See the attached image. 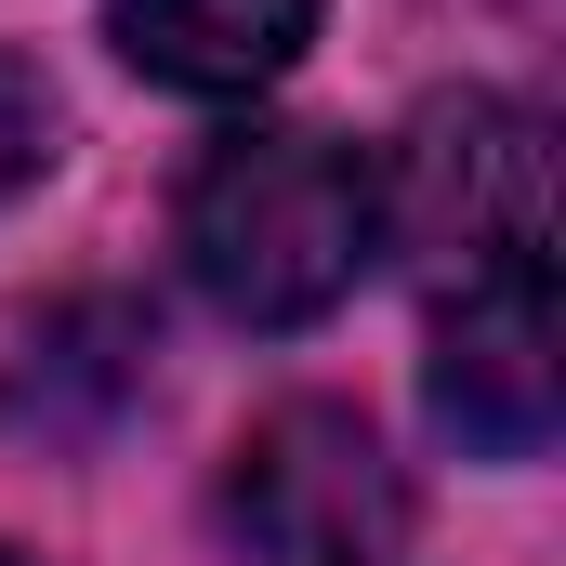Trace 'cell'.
Wrapping results in <instances>:
<instances>
[{
  "label": "cell",
  "instance_id": "6da1fadb",
  "mask_svg": "<svg viewBox=\"0 0 566 566\" xmlns=\"http://www.w3.org/2000/svg\"><path fill=\"white\" fill-rule=\"evenodd\" d=\"M171 251H185L198 303H224L238 329H316L382 264V171L343 133L238 119L198 145V171L171 198Z\"/></svg>",
  "mask_w": 566,
  "mask_h": 566
},
{
  "label": "cell",
  "instance_id": "7a4b0ae2",
  "mask_svg": "<svg viewBox=\"0 0 566 566\" xmlns=\"http://www.w3.org/2000/svg\"><path fill=\"white\" fill-rule=\"evenodd\" d=\"M369 171H382V251H409L434 290L554 264V133L514 93H434Z\"/></svg>",
  "mask_w": 566,
  "mask_h": 566
},
{
  "label": "cell",
  "instance_id": "3957f363",
  "mask_svg": "<svg viewBox=\"0 0 566 566\" xmlns=\"http://www.w3.org/2000/svg\"><path fill=\"white\" fill-rule=\"evenodd\" d=\"M224 527L251 566H396L409 488L356 409H277L224 474Z\"/></svg>",
  "mask_w": 566,
  "mask_h": 566
},
{
  "label": "cell",
  "instance_id": "277c9868",
  "mask_svg": "<svg viewBox=\"0 0 566 566\" xmlns=\"http://www.w3.org/2000/svg\"><path fill=\"white\" fill-rule=\"evenodd\" d=\"M434 422L474 461H541L566 422V356H554V264L434 290Z\"/></svg>",
  "mask_w": 566,
  "mask_h": 566
},
{
  "label": "cell",
  "instance_id": "5b68a950",
  "mask_svg": "<svg viewBox=\"0 0 566 566\" xmlns=\"http://www.w3.org/2000/svg\"><path fill=\"white\" fill-rule=\"evenodd\" d=\"M316 13L329 0H106V27H119V53L145 80L158 93H211V106L290 80L303 40H316Z\"/></svg>",
  "mask_w": 566,
  "mask_h": 566
},
{
  "label": "cell",
  "instance_id": "8992f818",
  "mask_svg": "<svg viewBox=\"0 0 566 566\" xmlns=\"http://www.w3.org/2000/svg\"><path fill=\"white\" fill-rule=\"evenodd\" d=\"M40 171H53V93H40V66L0 53V198H27Z\"/></svg>",
  "mask_w": 566,
  "mask_h": 566
},
{
  "label": "cell",
  "instance_id": "52a82bcc",
  "mask_svg": "<svg viewBox=\"0 0 566 566\" xmlns=\"http://www.w3.org/2000/svg\"><path fill=\"white\" fill-rule=\"evenodd\" d=\"M0 566H27V554H0Z\"/></svg>",
  "mask_w": 566,
  "mask_h": 566
}]
</instances>
